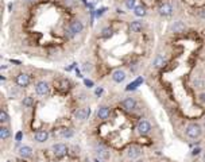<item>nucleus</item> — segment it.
Instances as JSON below:
<instances>
[{
	"mask_svg": "<svg viewBox=\"0 0 205 162\" xmlns=\"http://www.w3.org/2000/svg\"><path fill=\"white\" fill-rule=\"evenodd\" d=\"M76 3H77V0H64V4L66 7H69V8L76 6Z\"/></svg>",
	"mask_w": 205,
	"mask_h": 162,
	"instance_id": "27",
	"label": "nucleus"
},
{
	"mask_svg": "<svg viewBox=\"0 0 205 162\" xmlns=\"http://www.w3.org/2000/svg\"><path fill=\"white\" fill-rule=\"evenodd\" d=\"M83 70H84V72H89V70H91V64H85V65L83 66Z\"/></svg>",
	"mask_w": 205,
	"mask_h": 162,
	"instance_id": "28",
	"label": "nucleus"
},
{
	"mask_svg": "<svg viewBox=\"0 0 205 162\" xmlns=\"http://www.w3.org/2000/svg\"><path fill=\"white\" fill-rule=\"evenodd\" d=\"M22 104H23V107L30 108V107H33V106H34V99H33L31 96H27V97H25V99H23Z\"/></svg>",
	"mask_w": 205,
	"mask_h": 162,
	"instance_id": "22",
	"label": "nucleus"
},
{
	"mask_svg": "<svg viewBox=\"0 0 205 162\" xmlns=\"http://www.w3.org/2000/svg\"><path fill=\"white\" fill-rule=\"evenodd\" d=\"M85 84H87V85H89V87L93 85V83H92V81H88V80H85Z\"/></svg>",
	"mask_w": 205,
	"mask_h": 162,
	"instance_id": "33",
	"label": "nucleus"
},
{
	"mask_svg": "<svg viewBox=\"0 0 205 162\" xmlns=\"http://www.w3.org/2000/svg\"><path fill=\"white\" fill-rule=\"evenodd\" d=\"M16 84H18V87H22V88H25L27 87L30 84V76L29 74H26V73H19L18 76H16Z\"/></svg>",
	"mask_w": 205,
	"mask_h": 162,
	"instance_id": "8",
	"label": "nucleus"
},
{
	"mask_svg": "<svg viewBox=\"0 0 205 162\" xmlns=\"http://www.w3.org/2000/svg\"><path fill=\"white\" fill-rule=\"evenodd\" d=\"M83 30H84V25H83L81 20H73V22L70 23V26H69L70 35H77V34L83 33Z\"/></svg>",
	"mask_w": 205,
	"mask_h": 162,
	"instance_id": "2",
	"label": "nucleus"
},
{
	"mask_svg": "<svg viewBox=\"0 0 205 162\" xmlns=\"http://www.w3.org/2000/svg\"><path fill=\"white\" fill-rule=\"evenodd\" d=\"M199 15L201 16V18H205V8H203V10H200Z\"/></svg>",
	"mask_w": 205,
	"mask_h": 162,
	"instance_id": "31",
	"label": "nucleus"
},
{
	"mask_svg": "<svg viewBox=\"0 0 205 162\" xmlns=\"http://www.w3.org/2000/svg\"><path fill=\"white\" fill-rule=\"evenodd\" d=\"M91 115V108H80L74 112V118L78 120H85Z\"/></svg>",
	"mask_w": 205,
	"mask_h": 162,
	"instance_id": "9",
	"label": "nucleus"
},
{
	"mask_svg": "<svg viewBox=\"0 0 205 162\" xmlns=\"http://www.w3.org/2000/svg\"><path fill=\"white\" fill-rule=\"evenodd\" d=\"M141 154H142V150L138 146H130L127 150V157L131 158V160H135V158L141 157Z\"/></svg>",
	"mask_w": 205,
	"mask_h": 162,
	"instance_id": "14",
	"label": "nucleus"
},
{
	"mask_svg": "<svg viewBox=\"0 0 205 162\" xmlns=\"http://www.w3.org/2000/svg\"><path fill=\"white\" fill-rule=\"evenodd\" d=\"M201 85H203V81H201V80L194 81V87H196V88H201Z\"/></svg>",
	"mask_w": 205,
	"mask_h": 162,
	"instance_id": "29",
	"label": "nucleus"
},
{
	"mask_svg": "<svg viewBox=\"0 0 205 162\" xmlns=\"http://www.w3.org/2000/svg\"><path fill=\"white\" fill-rule=\"evenodd\" d=\"M96 154L99 155V158H102V160H108V158L111 157L109 150L105 146H102V145H99V146H96Z\"/></svg>",
	"mask_w": 205,
	"mask_h": 162,
	"instance_id": "10",
	"label": "nucleus"
},
{
	"mask_svg": "<svg viewBox=\"0 0 205 162\" xmlns=\"http://www.w3.org/2000/svg\"><path fill=\"white\" fill-rule=\"evenodd\" d=\"M61 137H64V138H72L73 137V131L70 130V128H66V130H62L60 133Z\"/></svg>",
	"mask_w": 205,
	"mask_h": 162,
	"instance_id": "25",
	"label": "nucleus"
},
{
	"mask_svg": "<svg viewBox=\"0 0 205 162\" xmlns=\"http://www.w3.org/2000/svg\"><path fill=\"white\" fill-rule=\"evenodd\" d=\"M122 107L124 108L126 111H134L136 108V100L134 97H126V99L122 101Z\"/></svg>",
	"mask_w": 205,
	"mask_h": 162,
	"instance_id": "7",
	"label": "nucleus"
},
{
	"mask_svg": "<svg viewBox=\"0 0 205 162\" xmlns=\"http://www.w3.org/2000/svg\"><path fill=\"white\" fill-rule=\"evenodd\" d=\"M51 150H53V154L56 155V157H62V155H65L68 153V147H66V145H64V143L53 145Z\"/></svg>",
	"mask_w": 205,
	"mask_h": 162,
	"instance_id": "5",
	"label": "nucleus"
},
{
	"mask_svg": "<svg viewBox=\"0 0 205 162\" xmlns=\"http://www.w3.org/2000/svg\"><path fill=\"white\" fill-rule=\"evenodd\" d=\"M136 162H145V161H136Z\"/></svg>",
	"mask_w": 205,
	"mask_h": 162,
	"instance_id": "34",
	"label": "nucleus"
},
{
	"mask_svg": "<svg viewBox=\"0 0 205 162\" xmlns=\"http://www.w3.org/2000/svg\"><path fill=\"white\" fill-rule=\"evenodd\" d=\"M49 91H50V87L46 81H39L35 85V92L38 93L39 96H45V94L49 93Z\"/></svg>",
	"mask_w": 205,
	"mask_h": 162,
	"instance_id": "6",
	"label": "nucleus"
},
{
	"mask_svg": "<svg viewBox=\"0 0 205 162\" xmlns=\"http://www.w3.org/2000/svg\"><path fill=\"white\" fill-rule=\"evenodd\" d=\"M126 72L124 70H120V69H118V70H115L114 73H112V80L115 81V83H118V84H120L123 83V81L126 80Z\"/></svg>",
	"mask_w": 205,
	"mask_h": 162,
	"instance_id": "15",
	"label": "nucleus"
},
{
	"mask_svg": "<svg viewBox=\"0 0 205 162\" xmlns=\"http://www.w3.org/2000/svg\"><path fill=\"white\" fill-rule=\"evenodd\" d=\"M101 37L102 38H111L112 37V29L111 27H105V29L101 31Z\"/></svg>",
	"mask_w": 205,
	"mask_h": 162,
	"instance_id": "23",
	"label": "nucleus"
},
{
	"mask_svg": "<svg viewBox=\"0 0 205 162\" xmlns=\"http://www.w3.org/2000/svg\"><path fill=\"white\" fill-rule=\"evenodd\" d=\"M69 85H70V83H69V80H66V79H62V80L58 81V88H60L61 91H68L69 89Z\"/></svg>",
	"mask_w": 205,
	"mask_h": 162,
	"instance_id": "21",
	"label": "nucleus"
},
{
	"mask_svg": "<svg viewBox=\"0 0 205 162\" xmlns=\"http://www.w3.org/2000/svg\"><path fill=\"white\" fill-rule=\"evenodd\" d=\"M185 133H186V135H188L189 138H192V139H196V138H199L200 135H201L203 130H201V127H200L197 123H192V124H189V126L186 127Z\"/></svg>",
	"mask_w": 205,
	"mask_h": 162,
	"instance_id": "1",
	"label": "nucleus"
},
{
	"mask_svg": "<svg viewBox=\"0 0 205 162\" xmlns=\"http://www.w3.org/2000/svg\"><path fill=\"white\" fill-rule=\"evenodd\" d=\"M165 65H166V58L163 56H158L154 60V66L155 68H163Z\"/></svg>",
	"mask_w": 205,
	"mask_h": 162,
	"instance_id": "18",
	"label": "nucleus"
},
{
	"mask_svg": "<svg viewBox=\"0 0 205 162\" xmlns=\"http://www.w3.org/2000/svg\"><path fill=\"white\" fill-rule=\"evenodd\" d=\"M135 3H136V0H126V7H127L128 10H134L136 7Z\"/></svg>",
	"mask_w": 205,
	"mask_h": 162,
	"instance_id": "26",
	"label": "nucleus"
},
{
	"mask_svg": "<svg viewBox=\"0 0 205 162\" xmlns=\"http://www.w3.org/2000/svg\"><path fill=\"white\" fill-rule=\"evenodd\" d=\"M169 30H170V33L181 34V33H184L186 30V25L184 22H181V20H176V22H173L172 25H170Z\"/></svg>",
	"mask_w": 205,
	"mask_h": 162,
	"instance_id": "4",
	"label": "nucleus"
},
{
	"mask_svg": "<svg viewBox=\"0 0 205 162\" xmlns=\"http://www.w3.org/2000/svg\"><path fill=\"white\" fill-rule=\"evenodd\" d=\"M10 135H11V133H10V128L6 127V126H2V128H0V138H2V141L8 139Z\"/></svg>",
	"mask_w": 205,
	"mask_h": 162,
	"instance_id": "19",
	"label": "nucleus"
},
{
	"mask_svg": "<svg viewBox=\"0 0 205 162\" xmlns=\"http://www.w3.org/2000/svg\"><path fill=\"white\" fill-rule=\"evenodd\" d=\"M136 131H138L139 135H147L151 131V124L147 120H141L136 126Z\"/></svg>",
	"mask_w": 205,
	"mask_h": 162,
	"instance_id": "3",
	"label": "nucleus"
},
{
	"mask_svg": "<svg viewBox=\"0 0 205 162\" xmlns=\"http://www.w3.org/2000/svg\"><path fill=\"white\" fill-rule=\"evenodd\" d=\"M10 119V116H8V114H7V111L6 110H2V112H0V122H2L3 124L7 123Z\"/></svg>",
	"mask_w": 205,
	"mask_h": 162,
	"instance_id": "24",
	"label": "nucleus"
},
{
	"mask_svg": "<svg viewBox=\"0 0 205 162\" xmlns=\"http://www.w3.org/2000/svg\"><path fill=\"white\" fill-rule=\"evenodd\" d=\"M143 27H145V23L142 22V20H134V22L130 23V31L131 33H139L143 30Z\"/></svg>",
	"mask_w": 205,
	"mask_h": 162,
	"instance_id": "16",
	"label": "nucleus"
},
{
	"mask_svg": "<svg viewBox=\"0 0 205 162\" xmlns=\"http://www.w3.org/2000/svg\"><path fill=\"white\" fill-rule=\"evenodd\" d=\"M200 151H201V148H194V150H193V154L196 155V154H199Z\"/></svg>",
	"mask_w": 205,
	"mask_h": 162,
	"instance_id": "32",
	"label": "nucleus"
},
{
	"mask_svg": "<svg viewBox=\"0 0 205 162\" xmlns=\"http://www.w3.org/2000/svg\"><path fill=\"white\" fill-rule=\"evenodd\" d=\"M34 139H35V142H38V143H43V142H46L49 139V133H47L46 130L37 131V133L34 134Z\"/></svg>",
	"mask_w": 205,
	"mask_h": 162,
	"instance_id": "11",
	"label": "nucleus"
},
{
	"mask_svg": "<svg viewBox=\"0 0 205 162\" xmlns=\"http://www.w3.org/2000/svg\"><path fill=\"white\" fill-rule=\"evenodd\" d=\"M19 155L22 158H30L33 155V148L30 146H22L19 148Z\"/></svg>",
	"mask_w": 205,
	"mask_h": 162,
	"instance_id": "17",
	"label": "nucleus"
},
{
	"mask_svg": "<svg viewBox=\"0 0 205 162\" xmlns=\"http://www.w3.org/2000/svg\"><path fill=\"white\" fill-rule=\"evenodd\" d=\"M159 14L162 16H170L174 12V8H173V6L172 4H169V3H165V4H162L159 7Z\"/></svg>",
	"mask_w": 205,
	"mask_h": 162,
	"instance_id": "13",
	"label": "nucleus"
},
{
	"mask_svg": "<svg viewBox=\"0 0 205 162\" xmlns=\"http://www.w3.org/2000/svg\"><path fill=\"white\" fill-rule=\"evenodd\" d=\"M200 101H201L203 104H205V92L200 94Z\"/></svg>",
	"mask_w": 205,
	"mask_h": 162,
	"instance_id": "30",
	"label": "nucleus"
},
{
	"mask_svg": "<svg viewBox=\"0 0 205 162\" xmlns=\"http://www.w3.org/2000/svg\"><path fill=\"white\" fill-rule=\"evenodd\" d=\"M109 115H111V108L107 107V106H102L97 110V118L101 120H105L109 118Z\"/></svg>",
	"mask_w": 205,
	"mask_h": 162,
	"instance_id": "12",
	"label": "nucleus"
},
{
	"mask_svg": "<svg viewBox=\"0 0 205 162\" xmlns=\"http://www.w3.org/2000/svg\"><path fill=\"white\" fill-rule=\"evenodd\" d=\"M96 162H100V161H99V160H96Z\"/></svg>",
	"mask_w": 205,
	"mask_h": 162,
	"instance_id": "35",
	"label": "nucleus"
},
{
	"mask_svg": "<svg viewBox=\"0 0 205 162\" xmlns=\"http://www.w3.org/2000/svg\"><path fill=\"white\" fill-rule=\"evenodd\" d=\"M134 14L136 16H139V18H143V16H146V8L143 6H136L134 8Z\"/></svg>",
	"mask_w": 205,
	"mask_h": 162,
	"instance_id": "20",
	"label": "nucleus"
},
{
	"mask_svg": "<svg viewBox=\"0 0 205 162\" xmlns=\"http://www.w3.org/2000/svg\"><path fill=\"white\" fill-rule=\"evenodd\" d=\"M204 158H205V157H204Z\"/></svg>",
	"mask_w": 205,
	"mask_h": 162,
	"instance_id": "36",
	"label": "nucleus"
}]
</instances>
